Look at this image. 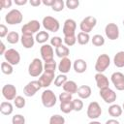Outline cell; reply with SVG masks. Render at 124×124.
Instances as JSON below:
<instances>
[{
    "instance_id": "obj_1",
    "label": "cell",
    "mask_w": 124,
    "mask_h": 124,
    "mask_svg": "<svg viewBox=\"0 0 124 124\" xmlns=\"http://www.w3.org/2000/svg\"><path fill=\"white\" fill-rule=\"evenodd\" d=\"M41 101L45 108H52L55 106V104L57 102V98L52 90L46 89L43 91V93L41 95Z\"/></svg>"
},
{
    "instance_id": "obj_2",
    "label": "cell",
    "mask_w": 124,
    "mask_h": 124,
    "mask_svg": "<svg viewBox=\"0 0 124 124\" xmlns=\"http://www.w3.org/2000/svg\"><path fill=\"white\" fill-rule=\"evenodd\" d=\"M44 73V64L40 58H34L28 66V74L33 77H40Z\"/></svg>"
},
{
    "instance_id": "obj_3",
    "label": "cell",
    "mask_w": 124,
    "mask_h": 124,
    "mask_svg": "<svg viewBox=\"0 0 124 124\" xmlns=\"http://www.w3.org/2000/svg\"><path fill=\"white\" fill-rule=\"evenodd\" d=\"M23 20L22 13L17 9H13L10 12H8L5 16V21L9 25H16L21 23Z\"/></svg>"
},
{
    "instance_id": "obj_4",
    "label": "cell",
    "mask_w": 124,
    "mask_h": 124,
    "mask_svg": "<svg viewBox=\"0 0 124 124\" xmlns=\"http://www.w3.org/2000/svg\"><path fill=\"white\" fill-rule=\"evenodd\" d=\"M42 24H43V27L45 28V30L49 31V32H53V33L57 32L60 28L59 21L55 17L50 16H45L42 20Z\"/></svg>"
},
{
    "instance_id": "obj_5",
    "label": "cell",
    "mask_w": 124,
    "mask_h": 124,
    "mask_svg": "<svg viewBox=\"0 0 124 124\" xmlns=\"http://www.w3.org/2000/svg\"><path fill=\"white\" fill-rule=\"evenodd\" d=\"M40 28H41V23L36 20H30L27 23H25L22 27H21V33L22 35H34L37 34L38 32H40Z\"/></svg>"
},
{
    "instance_id": "obj_6",
    "label": "cell",
    "mask_w": 124,
    "mask_h": 124,
    "mask_svg": "<svg viewBox=\"0 0 124 124\" xmlns=\"http://www.w3.org/2000/svg\"><path fill=\"white\" fill-rule=\"evenodd\" d=\"M110 65V58L108 54L103 53L97 57L95 63V70L97 73H104Z\"/></svg>"
},
{
    "instance_id": "obj_7",
    "label": "cell",
    "mask_w": 124,
    "mask_h": 124,
    "mask_svg": "<svg viewBox=\"0 0 124 124\" xmlns=\"http://www.w3.org/2000/svg\"><path fill=\"white\" fill-rule=\"evenodd\" d=\"M97 24V19L96 17L92 16H88L86 17H84L80 23H79V28L81 30V32H84V33H90L93 28L96 26Z\"/></svg>"
},
{
    "instance_id": "obj_8",
    "label": "cell",
    "mask_w": 124,
    "mask_h": 124,
    "mask_svg": "<svg viewBox=\"0 0 124 124\" xmlns=\"http://www.w3.org/2000/svg\"><path fill=\"white\" fill-rule=\"evenodd\" d=\"M86 114H87L88 118H90L91 120H95V119L99 118L102 114V108H101V106L99 105V103L96 101L91 102L87 107Z\"/></svg>"
},
{
    "instance_id": "obj_9",
    "label": "cell",
    "mask_w": 124,
    "mask_h": 124,
    "mask_svg": "<svg viewBox=\"0 0 124 124\" xmlns=\"http://www.w3.org/2000/svg\"><path fill=\"white\" fill-rule=\"evenodd\" d=\"M4 58L8 63L13 66L18 65L20 62V54L15 48H8L4 53Z\"/></svg>"
},
{
    "instance_id": "obj_10",
    "label": "cell",
    "mask_w": 124,
    "mask_h": 124,
    "mask_svg": "<svg viewBox=\"0 0 124 124\" xmlns=\"http://www.w3.org/2000/svg\"><path fill=\"white\" fill-rule=\"evenodd\" d=\"M105 34L110 41L117 40L119 38V27L116 23L110 22L105 26Z\"/></svg>"
},
{
    "instance_id": "obj_11",
    "label": "cell",
    "mask_w": 124,
    "mask_h": 124,
    "mask_svg": "<svg viewBox=\"0 0 124 124\" xmlns=\"http://www.w3.org/2000/svg\"><path fill=\"white\" fill-rule=\"evenodd\" d=\"M99 95L100 97L105 101V103L107 104H113L116 101V93L114 90H112L111 88L108 87V88H104V89H100L99 90Z\"/></svg>"
},
{
    "instance_id": "obj_12",
    "label": "cell",
    "mask_w": 124,
    "mask_h": 124,
    "mask_svg": "<svg viewBox=\"0 0 124 124\" xmlns=\"http://www.w3.org/2000/svg\"><path fill=\"white\" fill-rule=\"evenodd\" d=\"M42 88L39 80H32L23 87V94L26 97H33Z\"/></svg>"
},
{
    "instance_id": "obj_13",
    "label": "cell",
    "mask_w": 124,
    "mask_h": 124,
    "mask_svg": "<svg viewBox=\"0 0 124 124\" xmlns=\"http://www.w3.org/2000/svg\"><path fill=\"white\" fill-rule=\"evenodd\" d=\"M40 53H41V57H42L44 62H48V61L54 60V50H53V47L50 45H48V44H45V45H43L41 46Z\"/></svg>"
},
{
    "instance_id": "obj_14",
    "label": "cell",
    "mask_w": 124,
    "mask_h": 124,
    "mask_svg": "<svg viewBox=\"0 0 124 124\" xmlns=\"http://www.w3.org/2000/svg\"><path fill=\"white\" fill-rule=\"evenodd\" d=\"M110 80L116 90H124V74H122L121 72H114L110 76Z\"/></svg>"
},
{
    "instance_id": "obj_15",
    "label": "cell",
    "mask_w": 124,
    "mask_h": 124,
    "mask_svg": "<svg viewBox=\"0 0 124 124\" xmlns=\"http://www.w3.org/2000/svg\"><path fill=\"white\" fill-rule=\"evenodd\" d=\"M55 79V73H52V72H46V71H44V73L40 76L39 78V82L41 84L42 87L44 88H46L48 87L51 82Z\"/></svg>"
},
{
    "instance_id": "obj_16",
    "label": "cell",
    "mask_w": 124,
    "mask_h": 124,
    "mask_svg": "<svg viewBox=\"0 0 124 124\" xmlns=\"http://www.w3.org/2000/svg\"><path fill=\"white\" fill-rule=\"evenodd\" d=\"M2 96L7 101H14L16 97V88L13 84H5L2 87Z\"/></svg>"
},
{
    "instance_id": "obj_17",
    "label": "cell",
    "mask_w": 124,
    "mask_h": 124,
    "mask_svg": "<svg viewBox=\"0 0 124 124\" xmlns=\"http://www.w3.org/2000/svg\"><path fill=\"white\" fill-rule=\"evenodd\" d=\"M76 29H77V22L72 19V18H68L64 21L63 24V34L64 36H72V35H76Z\"/></svg>"
},
{
    "instance_id": "obj_18",
    "label": "cell",
    "mask_w": 124,
    "mask_h": 124,
    "mask_svg": "<svg viewBox=\"0 0 124 124\" xmlns=\"http://www.w3.org/2000/svg\"><path fill=\"white\" fill-rule=\"evenodd\" d=\"M94 78H95V82H96V85L99 88V90L109 87L108 78L103 73H96V75L94 76Z\"/></svg>"
},
{
    "instance_id": "obj_19",
    "label": "cell",
    "mask_w": 124,
    "mask_h": 124,
    "mask_svg": "<svg viewBox=\"0 0 124 124\" xmlns=\"http://www.w3.org/2000/svg\"><path fill=\"white\" fill-rule=\"evenodd\" d=\"M71 68H72V61L69 57H65V58L60 59L58 66H57V69L60 72V74H64V75L68 74L70 72Z\"/></svg>"
},
{
    "instance_id": "obj_20",
    "label": "cell",
    "mask_w": 124,
    "mask_h": 124,
    "mask_svg": "<svg viewBox=\"0 0 124 124\" xmlns=\"http://www.w3.org/2000/svg\"><path fill=\"white\" fill-rule=\"evenodd\" d=\"M73 68L75 70L76 73L78 74H83L86 70H87V63L84 59H81V58H78V59H76L73 63Z\"/></svg>"
},
{
    "instance_id": "obj_21",
    "label": "cell",
    "mask_w": 124,
    "mask_h": 124,
    "mask_svg": "<svg viewBox=\"0 0 124 124\" xmlns=\"http://www.w3.org/2000/svg\"><path fill=\"white\" fill-rule=\"evenodd\" d=\"M20 42L24 48H32L35 45V37L32 35H21L20 36Z\"/></svg>"
},
{
    "instance_id": "obj_22",
    "label": "cell",
    "mask_w": 124,
    "mask_h": 124,
    "mask_svg": "<svg viewBox=\"0 0 124 124\" xmlns=\"http://www.w3.org/2000/svg\"><path fill=\"white\" fill-rule=\"evenodd\" d=\"M77 94H78V98L81 99V100L88 99V98L91 96V94H92L91 87L88 86V85H80V86L78 88Z\"/></svg>"
},
{
    "instance_id": "obj_23",
    "label": "cell",
    "mask_w": 124,
    "mask_h": 124,
    "mask_svg": "<svg viewBox=\"0 0 124 124\" xmlns=\"http://www.w3.org/2000/svg\"><path fill=\"white\" fill-rule=\"evenodd\" d=\"M108 112L112 118H117V117L121 116L123 109H122L121 106H119L117 104H111L108 108Z\"/></svg>"
},
{
    "instance_id": "obj_24",
    "label": "cell",
    "mask_w": 124,
    "mask_h": 124,
    "mask_svg": "<svg viewBox=\"0 0 124 124\" xmlns=\"http://www.w3.org/2000/svg\"><path fill=\"white\" fill-rule=\"evenodd\" d=\"M14 111V106L9 101H4L0 104V112L3 115H10Z\"/></svg>"
},
{
    "instance_id": "obj_25",
    "label": "cell",
    "mask_w": 124,
    "mask_h": 124,
    "mask_svg": "<svg viewBox=\"0 0 124 124\" xmlns=\"http://www.w3.org/2000/svg\"><path fill=\"white\" fill-rule=\"evenodd\" d=\"M64 92H67V93H70V94H76L78 92V85L76 83V81L74 80H67L66 83L62 86Z\"/></svg>"
},
{
    "instance_id": "obj_26",
    "label": "cell",
    "mask_w": 124,
    "mask_h": 124,
    "mask_svg": "<svg viewBox=\"0 0 124 124\" xmlns=\"http://www.w3.org/2000/svg\"><path fill=\"white\" fill-rule=\"evenodd\" d=\"M113 64L117 68H123L124 67V50H120L114 54Z\"/></svg>"
},
{
    "instance_id": "obj_27",
    "label": "cell",
    "mask_w": 124,
    "mask_h": 124,
    "mask_svg": "<svg viewBox=\"0 0 124 124\" xmlns=\"http://www.w3.org/2000/svg\"><path fill=\"white\" fill-rule=\"evenodd\" d=\"M54 51H55L56 56L59 57L60 59L65 58V57H68V55L70 54V49H69V47H68L67 46H65V45H62V46L56 47Z\"/></svg>"
},
{
    "instance_id": "obj_28",
    "label": "cell",
    "mask_w": 124,
    "mask_h": 124,
    "mask_svg": "<svg viewBox=\"0 0 124 124\" xmlns=\"http://www.w3.org/2000/svg\"><path fill=\"white\" fill-rule=\"evenodd\" d=\"M48 39H49V34L47 31H40L35 36V41L42 45H45Z\"/></svg>"
},
{
    "instance_id": "obj_29",
    "label": "cell",
    "mask_w": 124,
    "mask_h": 124,
    "mask_svg": "<svg viewBox=\"0 0 124 124\" xmlns=\"http://www.w3.org/2000/svg\"><path fill=\"white\" fill-rule=\"evenodd\" d=\"M90 36L88 33H84V32H78V36H77V42L78 44L81 45V46H84V45H87L90 41Z\"/></svg>"
},
{
    "instance_id": "obj_30",
    "label": "cell",
    "mask_w": 124,
    "mask_h": 124,
    "mask_svg": "<svg viewBox=\"0 0 124 124\" xmlns=\"http://www.w3.org/2000/svg\"><path fill=\"white\" fill-rule=\"evenodd\" d=\"M6 40L9 44H12V45H15V44H17L19 41H20V36L17 32L16 31H11L9 32L8 36L6 37Z\"/></svg>"
},
{
    "instance_id": "obj_31",
    "label": "cell",
    "mask_w": 124,
    "mask_h": 124,
    "mask_svg": "<svg viewBox=\"0 0 124 124\" xmlns=\"http://www.w3.org/2000/svg\"><path fill=\"white\" fill-rule=\"evenodd\" d=\"M1 72L4 74V75H7V76H10L14 73V66L11 65L10 63H8L7 61L5 62H2L1 63Z\"/></svg>"
},
{
    "instance_id": "obj_32",
    "label": "cell",
    "mask_w": 124,
    "mask_h": 124,
    "mask_svg": "<svg viewBox=\"0 0 124 124\" xmlns=\"http://www.w3.org/2000/svg\"><path fill=\"white\" fill-rule=\"evenodd\" d=\"M91 43L95 46H102L105 45V38L100 34H95L91 38Z\"/></svg>"
},
{
    "instance_id": "obj_33",
    "label": "cell",
    "mask_w": 124,
    "mask_h": 124,
    "mask_svg": "<svg viewBox=\"0 0 124 124\" xmlns=\"http://www.w3.org/2000/svg\"><path fill=\"white\" fill-rule=\"evenodd\" d=\"M67 80H68L67 76L64 75V74H60V75H58L55 78V79H54V85L56 87H61V86H63L66 83Z\"/></svg>"
},
{
    "instance_id": "obj_34",
    "label": "cell",
    "mask_w": 124,
    "mask_h": 124,
    "mask_svg": "<svg viewBox=\"0 0 124 124\" xmlns=\"http://www.w3.org/2000/svg\"><path fill=\"white\" fill-rule=\"evenodd\" d=\"M57 66H58V65H57V63L55 62V60H51V61H48V62H45V64H44V71L55 73V70H56Z\"/></svg>"
},
{
    "instance_id": "obj_35",
    "label": "cell",
    "mask_w": 124,
    "mask_h": 124,
    "mask_svg": "<svg viewBox=\"0 0 124 124\" xmlns=\"http://www.w3.org/2000/svg\"><path fill=\"white\" fill-rule=\"evenodd\" d=\"M48 124H65V118L60 114H53L50 116Z\"/></svg>"
},
{
    "instance_id": "obj_36",
    "label": "cell",
    "mask_w": 124,
    "mask_h": 124,
    "mask_svg": "<svg viewBox=\"0 0 124 124\" xmlns=\"http://www.w3.org/2000/svg\"><path fill=\"white\" fill-rule=\"evenodd\" d=\"M59 108H60V110H61L63 113H70L71 111L74 110L72 102H68V103H60Z\"/></svg>"
},
{
    "instance_id": "obj_37",
    "label": "cell",
    "mask_w": 124,
    "mask_h": 124,
    "mask_svg": "<svg viewBox=\"0 0 124 124\" xmlns=\"http://www.w3.org/2000/svg\"><path fill=\"white\" fill-rule=\"evenodd\" d=\"M26 105V100L22 96H16L14 100V106L17 108H23Z\"/></svg>"
},
{
    "instance_id": "obj_38",
    "label": "cell",
    "mask_w": 124,
    "mask_h": 124,
    "mask_svg": "<svg viewBox=\"0 0 124 124\" xmlns=\"http://www.w3.org/2000/svg\"><path fill=\"white\" fill-rule=\"evenodd\" d=\"M72 105H73L74 111H80V110H82V108H83V102H82V100L79 99V98L73 99Z\"/></svg>"
},
{
    "instance_id": "obj_39",
    "label": "cell",
    "mask_w": 124,
    "mask_h": 124,
    "mask_svg": "<svg viewBox=\"0 0 124 124\" xmlns=\"http://www.w3.org/2000/svg\"><path fill=\"white\" fill-rule=\"evenodd\" d=\"M64 8H65V2L63 0H55L54 1V4L51 7V10L58 13V12L63 11Z\"/></svg>"
},
{
    "instance_id": "obj_40",
    "label": "cell",
    "mask_w": 124,
    "mask_h": 124,
    "mask_svg": "<svg viewBox=\"0 0 124 124\" xmlns=\"http://www.w3.org/2000/svg\"><path fill=\"white\" fill-rule=\"evenodd\" d=\"M64 44L67 46H73L76 45L77 43V36L76 35H72V36H64Z\"/></svg>"
},
{
    "instance_id": "obj_41",
    "label": "cell",
    "mask_w": 124,
    "mask_h": 124,
    "mask_svg": "<svg viewBox=\"0 0 124 124\" xmlns=\"http://www.w3.org/2000/svg\"><path fill=\"white\" fill-rule=\"evenodd\" d=\"M60 103H68V102H72L73 101V95L67 92H62L59 94L58 97Z\"/></svg>"
},
{
    "instance_id": "obj_42",
    "label": "cell",
    "mask_w": 124,
    "mask_h": 124,
    "mask_svg": "<svg viewBox=\"0 0 124 124\" xmlns=\"http://www.w3.org/2000/svg\"><path fill=\"white\" fill-rule=\"evenodd\" d=\"M12 124H25V117L22 114H15L12 118Z\"/></svg>"
},
{
    "instance_id": "obj_43",
    "label": "cell",
    "mask_w": 124,
    "mask_h": 124,
    "mask_svg": "<svg viewBox=\"0 0 124 124\" xmlns=\"http://www.w3.org/2000/svg\"><path fill=\"white\" fill-rule=\"evenodd\" d=\"M65 6L69 10H76L79 6V1L78 0H67L65 2Z\"/></svg>"
},
{
    "instance_id": "obj_44",
    "label": "cell",
    "mask_w": 124,
    "mask_h": 124,
    "mask_svg": "<svg viewBox=\"0 0 124 124\" xmlns=\"http://www.w3.org/2000/svg\"><path fill=\"white\" fill-rule=\"evenodd\" d=\"M63 44H62V39L59 37V36H54V37H52L51 39H50V46L53 47H58V46H62Z\"/></svg>"
},
{
    "instance_id": "obj_45",
    "label": "cell",
    "mask_w": 124,
    "mask_h": 124,
    "mask_svg": "<svg viewBox=\"0 0 124 124\" xmlns=\"http://www.w3.org/2000/svg\"><path fill=\"white\" fill-rule=\"evenodd\" d=\"M9 34L8 32V27L5 24H0V37L1 38H5L7 37Z\"/></svg>"
},
{
    "instance_id": "obj_46",
    "label": "cell",
    "mask_w": 124,
    "mask_h": 124,
    "mask_svg": "<svg viewBox=\"0 0 124 124\" xmlns=\"http://www.w3.org/2000/svg\"><path fill=\"white\" fill-rule=\"evenodd\" d=\"M13 4V1L12 0H1L0 1V5H1V10L2 9H7V8H11Z\"/></svg>"
},
{
    "instance_id": "obj_47",
    "label": "cell",
    "mask_w": 124,
    "mask_h": 124,
    "mask_svg": "<svg viewBox=\"0 0 124 124\" xmlns=\"http://www.w3.org/2000/svg\"><path fill=\"white\" fill-rule=\"evenodd\" d=\"M29 4L33 7H39L42 4V0H30Z\"/></svg>"
},
{
    "instance_id": "obj_48",
    "label": "cell",
    "mask_w": 124,
    "mask_h": 124,
    "mask_svg": "<svg viewBox=\"0 0 124 124\" xmlns=\"http://www.w3.org/2000/svg\"><path fill=\"white\" fill-rule=\"evenodd\" d=\"M55 0H42V4H44L45 6H48V7H52V5L54 4Z\"/></svg>"
},
{
    "instance_id": "obj_49",
    "label": "cell",
    "mask_w": 124,
    "mask_h": 124,
    "mask_svg": "<svg viewBox=\"0 0 124 124\" xmlns=\"http://www.w3.org/2000/svg\"><path fill=\"white\" fill-rule=\"evenodd\" d=\"M14 3L17 6H23V5H26L27 3H29V1H27V0H15Z\"/></svg>"
},
{
    "instance_id": "obj_50",
    "label": "cell",
    "mask_w": 124,
    "mask_h": 124,
    "mask_svg": "<svg viewBox=\"0 0 124 124\" xmlns=\"http://www.w3.org/2000/svg\"><path fill=\"white\" fill-rule=\"evenodd\" d=\"M105 124H120V122L116 118H110V119H108Z\"/></svg>"
},
{
    "instance_id": "obj_51",
    "label": "cell",
    "mask_w": 124,
    "mask_h": 124,
    "mask_svg": "<svg viewBox=\"0 0 124 124\" xmlns=\"http://www.w3.org/2000/svg\"><path fill=\"white\" fill-rule=\"evenodd\" d=\"M6 50H7V49H6V46H5V44L2 42V43H1V46H0V54H1V55H4V53L6 52Z\"/></svg>"
},
{
    "instance_id": "obj_52",
    "label": "cell",
    "mask_w": 124,
    "mask_h": 124,
    "mask_svg": "<svg viewBox=\"0 0 124 124\" xmlns=\"http://www.w3.org/2000/svg\"><path fill=\"white\" fill-rule=\"evenodd\" d=\"M88 124H102V123L99 122V121H96V120H92V121H90Z\"/></svg>"
},
{
    "instance_id": "obj_53",
    "label": "cell",
    "mask_w": 124,
    "mask_h": 124,
    "mask_svg": "<svg viewBox=\"0 0 124 124\" xmlns=\"http://www.w3.org/2000/svg\"><path fill=\"white\" fill-rule=\"evenodd\" d=\"M122 109H123V111H124V103H123V105H122Z\"/></svg>"
},
{
    "instance_id": "obj_54",
    "label": "cell",
    "mask_w": 124,
    "mask_h": 124,
    "mask_svg": "<svg viewBox=\"0 0 124 124\" xmlns=\"http://www.w3.org/2000/svg\"><path fill=\"white\" fill-rule=\"evenodd\" d=\"M122 24H123V26H124V19H123V21H122Z\"/></svg>"
}]
</instances>
